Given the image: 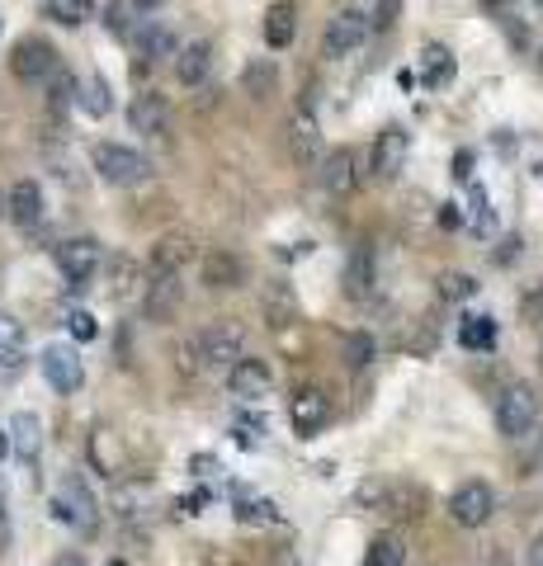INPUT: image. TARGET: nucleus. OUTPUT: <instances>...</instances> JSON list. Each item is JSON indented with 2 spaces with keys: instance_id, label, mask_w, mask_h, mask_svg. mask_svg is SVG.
<instances>
[{
  "instance_id": "nucleus-1",
  "label": "nucleus",
  "mask_w": 543,
  "mask_h": 566,
  "mask_svg": "<svg viewBox=\"0 0 543 566\" xmlns=\"http://www.w3.org/2000/svg\"><path fill=\"white\" fill-rule=\"evenodd\" d=\"M189 340H195L203 374H213V368H232L241 354H247V331H241L237 322H213V326H203L199 335H189Z\"/></svg>"
},
{
  "instance_id": "nucleus-2",
  "label": "nucleus",
  "mask_w": 543,
  "mask_h": 566,
  "mask_svg": "<svg viewBox=\"0 0 543 566\" xmlns=\"http://www.w3.org/2000/svg\"><path fill=\"white\" fill-rule=\"evenodd\" d=\"M95 170H100V180H109L118 189H137V185L152 180V161L143 151L124 147V142H100L95 147Z\"/></svg>"
},
{
  "instance_id": "nucleus-3",
  "label": "nucleus",
  "mask_w": 543,
  "mask_h": 566,
  "mask_svg": "<svg viewBox=\"0 0 543 566\" xmlns=\"http://www.w3.org/2000/svg\"><path fill=\"white\" fill-rule=\"evenodd\" d=\"M539 416H543V401H539V392L530 382H515L497 397V430L505 439H524L539 424Z\"/></svg>"
},
{
  "instance_id": "nucleus-4",
  "label": "nucleus",
  "mask_w": 543,
  "mask_h": 566,
  "mask_svg": "<svg viewBox=\"0 0 543 566\" xmlns=\"http://www.w3.org/2000/svg\"><path fill=\"white\" fill-rule=\"evenodd\" d=\"M52 520L66 524V528H76V534H95L100 505H95V495L85 491L81 476H66V482H62L58 501H52Z\"/></svg>"
},
{
  "instance_id": "nucleus-5",
  "label": "nucleus",
  "mask_w": 543,
  "mask_h": 566,
  "mask_svg": "<svg viewBox=\"0 0 543 566\" xmlns=\"http://www.w3.org/2000/svg\"><path fill=\"white\" fill-rule=\"evenodd\" d=\"M492 515H497V491L487 482H463L449 495V520L459 528H482Z\"/></svg>"
},
{
  "instance_id": "nucleus-6",
  "label": "nucleus",
  "mask_w": 543,
  "mask_h": 566,
  "mask_svg": "<svg viewBox=\"0 0 543 566\" xmlns=\"http://www.w3.org/2000/svg\"><path fill=\"white\" fill-rule=\"evenodd\" d=\"M100 264H104V251H100L95 237H76V241H62L58 245V270L66 274L72 289H85V283L100 274Z\"/></svg>"
},
{
  "instance_id": "nucleus-7",
  "label": "nucleus",
  "mask_w": 543,
  "mask_h": 566,
  "mask_svg": "<svg viewBox=\"0 0 543 566\" xmlns=\"http://www.w3.org/2000/svg\"><path fill=\"white\" fill-rule=\"evenodd\" d=\"M326 420H331V397L322 387H297L289 397V424L297 439H312L317 430H326Z\"/></svg>"
},
{
  "instance_id": "nucleus-8",
  "label": "nucleus",
  "mask_w": 543,
  "mask_h": 566,
  "mask_svg": "<svg viewBox=\"0 0 543 566\" xmlns=\"http://www.w3.org/2000/svg\"><path fill=\"white\" fill-rule=\"evenodd\" d=\"M39 364H43V378H48L52 392H62V397L81 392V382H85V364H81V354H76L72 345H48Z\"/></svg>"
},
{
  "instance_id": "nucleus-9",
  "label": "nucleus",
  "mask_w": 543,
  "mask_h": 566,
  "mask_svg": "<svg viewBox=\"0 0 543 566\" xmlns=\"http://www.w3.org/2000/svg\"><path fill=\"white\" fill-rule=\"evenodd\" d=\"M289 156L297 166H317L322 161V123L312 114V104L303 99L289 118Z\"/></svg>"
},
{
  "instance_id": "nucleus-10",
  "label": "nucleus",
  "mask_w": 543,
  "mask_h": 566,
  "mask_svg": "<svg viewBox=\"0 0 543 566\" xmlns=\"http://www.w3.org/2000/svg\"><path fill=\"white\" fill-rule=\"evenodd\" d=\"M10 71H14V76H20L24 85L52 81V71H58V48L43 43V39H24V43H14V52H10Z\"/></svg>"
},
{
  "instance_id": "nucleus-11",
  "label": "nucleus",
  "mask_w": 543,
  "mask_h": 566,
  "mask_svg": "<svg viewBox=\"0 0 543 566\" xmlns=\"http://www.w3.org/2000/svg\"><path fill=\"white\" fill-rule=\"evenodd\" d=\"M180 303H185V283H180V274H156V270H152V283L143 289V312H147V322H156V326L175 322Z\"/></svg>"
},
{
  "instance_id": "nucleus-12",
  "label": "nucleus",
  "mask_w": 543,
  "mask_h": 566,
  "mask_svg": "<svg viewBox=\"0 0 543 566\" xmlns=\"http://www.w3.org/2000/svg\"><path fill=\"white\" fill-rule=\"evenodd\" d=\"M359 151L355 147H336V151H326L322 161H317V180H322V189L326 193H355V185H359Z\"/></svg>"
},
{
  "instance_id": "nucleus-13",
  "label": "nucleus",
  "mask_w": 543,
  "mask_h": 566,
  "mask_svg": "<svg viewBox=\"0 0 543 566\" xmlns=\"http://www.w3.org/2000/svg\"><path fill=\"white\" fill-rule=\"evenodd\" d=\"M407 151H411V133L407 128H383L374 137V156H369V170H374V180H397V170L401 161H407Z\"/></svg>"
},
{
  "instance_id": "nucleus-14",
  "label": "nucleus",
  "mask_w": 543,
  "mask_h": 566,
  "mask_svg": "<svg viewBox=\"0 0 543 566\" xmlns=\"http://www.w3.org/2000/svg\"><path fill=\"white\" fill-rule=\"evenodd\" d=\"M270 387H274V374H270V364L265 359H247V354H241V359L227 368V392L232 397H241V401H255V397H270Z\"/></svg>"
},
{
  "instance_id": "nucleus-15",
  "label": "nucleus",
  "mask_w": 543,
  "mask_h": 566,
  "mask_svg": "<svg viewBox=\"0 0 543 566\" xmlns=\"http://www.w3.org/2000/svg\"><path fill=\"white\" fill-rule=\"evenodd\" d=\"M364 33H369V14H359V10H341L336 20L326 24V39H322V52L326 57H349L359 43H364Z\"/></svg>"
},
{
  "instance_id": "nucleus-16",
  "label": "nucleus",
  "mask_w": 543,
  "mask_h": 566,
  "mask_svg": "<svg viewBox=\"0 0 543 566\" xmlns=\"http://www.w3.org/2000/svg\"><path fill=\"white\" fill-rule=\"evenodd\" d=\"M128 123H133V133H143V137H166V128H170V104H166V95L143 91V95L128 104Z\"/></svg>"
},
{
  "instance_id": "nucleus-17",
  "label": "nucleus",
  "mask_w": 543,
  "mask_h": 566,
  "mask_svg": "<svg viewBox=\"0 0 543 566\" xmlns=\"http://www.w3.org/2000/svg\"><path fill=\"white\" fill-rule=\"evenodd\" d=\"M208 71H213V43L208 39H195V43H185V48H175V81L180 85H203L208 81Z\"/></svg>"
},
{
  "instance_id": "nucleus-18",
  "label": "nucleus",
  "mask_w": 543,
  "mask_h": 566,
  "mask_svg": "<svg viewBox=\"0 0 543 566\" xmlns=\"http://www.w3.org/2000/svg\"><path fill=\"white\" fill-rule=\"evenodd\" d=\"M189 260H195V241H189V232H166L152 245V270L156 274H180Z\"/></svg>"
},
{
  "instance_id": "nucleus-19",
  "label": "nucleus",
  "mask_w": 543,
  "mask_h": 566,
  "mask_svg": "<svg viewBox=\"0 0 543 566\" xmlns=\"http://www.w3.org/2000/svg\"><path fill=\"white\" fill-rule=\"evenodd\" d=\"M6 212H10V222H20V227H39V218H43V189L33 180H14L10 193H6Z\"/></svg>"
},
{
  "instance_id": "nucleus-20",
  "label": "nucleus",
  "mask_w": 543,
  "mask_h": 566,
  "mask_svg": "<svg viewBox=\"0 0 543 566\" xmlns=\"http://www.w3.org/2000/svg\"><path fill=\"white\" fill-rule=\"evenodd\" d=\"M203 283L218 293H232L247 283V264H241L232 251H213V255H203Z\"/></svg>"
},
{
  "instance_id": "nucleus-21",
  "label": "nucleus",
  "mask_w": 543,
  "mask_h": 566,
  "mask_svg": "<svg viewBox=\"0 0 543 566\" xmlns=\"http://www.w3.org/2000/svg\"><path fill=\"white\" fill-rule=\"evenodd\" d=\"M10 449L20 453L24 463H39V453H43V420L33 411H20L10 420Z\"/></svg>"
},
{
  "instance_id": "nucleus-22",
  "label": "nucleus",
  "mask_w": 543,
  "mask_h": 566,
  "mask_svg": "<svg viewBox=\"0 0 543 566\" xmlns=\"http://www.w3.org/2000/svg\"><path fill=\"white\" fill-rule=\"evenodd\" d=\"M293 39H297V10L289 0H279V6L265 10V43L274 52H284V48H293Z\"/></svg>"
},
{
  "instance_id": "nucleus-23",
  "label": "nucleus",
  "mask_w": 543,
  "mask_h": 566,
  "mask_svg": "<svg viewBox=\"0 0 543 566\" xmlns=\"http://www.w3.org/2000/svg\"><path fill=\"white\" fill-rule=\"evenodd\" d=\"M260 312H265V326H289L297 316V297L289 283H265V297H260Z\"/></svg>"
},
{
  "instance_id": "nucleus-24",
  "label": "nucleus",
  "mask_w": 543,
  "mask_h": 566,
  "mask_svg": "<svg viewBox=\"0 0 543 566\" xmlns=\"http://www.w3.org/2000/svg\"><path fill=\"white\" fill-rule=\"evenodd\" d=\"M279 85V71L270 57H251L247 66H241V91H247L251 99H270Z\"/></svg>"
},
{
  "instance_id": "nucleus-25",
  "label": "nucleus",
  "mask_w": 543,
  "mask_h": 566,
  "mask_svg": "<svg viewBox=\"0 0 543 566\" xmlns=\"http://www.w3.org/2000/svg\"><path fill=\"white\" fill-rule=\"evenodd\" d=\"M137 52H143L147 62H161V57H175V33L161 29V24H137Z\"/></svg>"
},
{
  "instance_id": "nucleus-26",
  "label": "nucleus",
  "mask_w": 543,
  "mask_h": 566,
  "mask_svg": "<svg viewBox=\"0 0 543 566\" xmlns=\"http://www.w3.org/2000/svg\"><path fill=\"white\" fill-rule=\"evenodd\" d=\"M91 463H95V472H104V476H118V472H124V453H118V444H114L109 430H95V434H91Z\"/></svg>"
},
{
  "instance_id": "nucleus-27",
  "label": "nucleus",
  "mask_w": 543,
  "mask_h": 566,
  "mask_svg": "<svg viewBox=\"0 0 543 566\" xmlns=\"http://www.w3.org/2000/svg\"><path fill=\"white\" fill-rule=\"evenodd\" d=\"M76 104H81V109L91 114V118H104V114L114 109V99H109V81H104V76H91L85 85H76Z\"/></svg>"
},
{
  "instance_id": "nucleus-28",
  "label": "nucleus",
  "mask_w": 543,
  "mask_h": 566,
  "mask_svg": "<svg viewBox=\"0 0 543 566\" xmlns=\"http://www.w3.org/2000/svg\"><path fill=\"white\" fill-rule=\"evenodd\" d=\"M95 14V0H48V20L62 29H81Z\"/></svg>"
},
{
  "instance_id": "nucleus-29",
  "label": "nucleus",
  "mask_w": 543,
  "mask_h": 566,
  "mask_svg": "<svg viewBox=\"0 0 543 566\" xmlns=\"http://www.w3.org/2000/svg\"><path fill=\"white\" fill-rule=\"evenodd\" d=\"M364 566H407V543L397 534H378L364 553Z\"/></svg>"
},
{
  "instance_id": "nucleus-30",
  "label": "nucleus",
  "mask_w": 543,
  "mask_h": 566,
  "mask_svg": "<svg viewBox=\"0 0 543 566\" xmlns=\"http://www.w3.org/2000/svg\"><path fill=\"white\" fill-rule=\"evenodd\" d=\"M24 359V326L0 312V368H14Z\"/></svg>"
},
{
  "instance_id": "nucleus-31",
  "label": "nucleus",
  "mask_w": 543,
  "mask_h": 566,
  "mask_svg": "<svg viewBox=\"0 0 543 566\" xmlns=\"http://www.w3.org/2000/svg\"><path fill=\"white\" fill-rule=\"evenodd\" d=\"M435 293H440V303H468L472 293H478V279L463 274V270H449L435 279Z\"/></svg>"
},
{
  "instance_id": "nucleus-32",
  "label": "nucleus",
  "mask_w": 543,
  "mask_h": 566,
  "mask_svg": "<svg viewBox=\"0 0 543 566\" xmlns=\"http://www.w3.org/2000/svg\"><path fill=\"white\" fill-rule=\"evenodd\" d=\"M459 340H463V349H492L497 345V322L492 316H468Z\"/></svg>"
},
{
  "instance_id": "nucleus-33",
  "label": "nucleus",
  "mask_w": 543,
  "mask_h": 566,
  "mask_svg": "<svg viewBox=\"0 0 543 566\" xmlns=\"http://www.w3.org/2000/svg\"><path fill=\"white\" fill-rule=\"evenodd\" d=\"M104 29H109L114 39H133V33H137L133 6H124V0H114V6H104Z\"/></svg>"
},
{
  "instance_id": "nucleus-34",
  "label": "nucleus",
  "mask_w": 543,
  "mask_h": 566,
  "mask_svg": "<svg viewBox=\"0 0 543 566\" xmlns=\"http://www.w3.org/2000/svg\"><path fill=\"white\" fill-rule=\"evenodd\" d=\"M426 81L430 85H445V81H453V57H449V52L445 48H426Z\"/></svg>"
},
{
  "instance_id": "nucleus-35",
  "label": "nucleus",
  "mask_w": 543,
  "mask_h": 566,
  "mask_svg": "<svg viewBox=\"0 0 543 566\" xmlns=\"http://www.w3.org/2000/svg\"><path fill=\"white\" fill-rule=\"evenodd\" d=\"M237 520L241 524H279V510L270 501H247V495H241V501H237Z\"/></svg>"
},
{
  "instance_id": "nucleus-36",
  "label": "nucleus",
  "mask_w": 543,
  "mask_h": 566,
  "mask_svg": "<svg viewBox=\"0 0 543 566\" xmlns=\"http://www.w3.org/2000/svg\"><path fill=\"white\" fill-rule=\"evenodd\" d=\"M374 335H364V331H355L345 340V359H349V368H364V364H374Z\"/></svg>"
},
{
  "instance_id": "nucleus-37",
  "label": "nucleus",
  "mask_w": 543,
  "mask_h": 566,
  "mask_svg": "<svg viewBox=\"0 0 543 566\" xmlns=\"http://www.w3.org/2000/svg\"><path fill=\"white\" fill-rule=\"evenodd\" d=\"M66 331H72V335H76V340H81V345H91V340H95V335H100V322H95V316H91V312H81V307H76L72 316H66Z\"/></svg>"
},
{
  "instance_id": "nucleus-38",
  "label": "nucleus",
  "mask_w": 543,
  "mask_h": 566,
  "mask_svg": "<svg viewBox=\"0 0 543 566\" xmlns=\"http://www.w3.org/2000/svg\"><path fill=\"white\" fill-rule=\"evenodd\" d=\"M397 20H401V0H378V10L369 14L374 29H393Z\"/></svg>"
},
{
  "instance_id": "nucleus-39",
  "label": "nucleus",
  "mask_w": 543,
  "mask_h": 566,
  "mask_svg": "<svg viewBox=\"0 0 543 566\" xmlns=\"http://www.w3.org/2000/svg\"><path fill=\"white\" fill-rule=\"evenodd\" d=\"M472 227H478L482 237L492 232V212H487V193H482V185L472 189Z\"/></svg>"
},
{
  "instance_id": "nucleus-40",
  "label": "nucleus",
  "mask_w": 543,
  "mask_h": 566,
  "mask_svg": "<svg viewBox=\"0 0 543 566\" xmlns=\"http://www.w3.org/2000/svg\"><path fill=\"white\" fill-rule=\"evenodd\" d=\"M270 566H297V557H293V547H274V557H270Z\"/></svg>"
},
{
  "instance_id": "nucleus-41",
  "label": "nucleus",
  "mask_w": 543,
  "mask_h": 566,
  "mask_svg": "<svg viewBox=\"0 0 543 566\" xmlns=\"http://www.w3.org/2000/svg\"><path fill=\"white\" fill-rule=\"evenodd\" d=\"M530 566H543V528H539L534 543H530Z\"/></svg>"
},
{
  "instance_id": "nucleus-42",
  "label": "nucleus",
  "mask_w": 543,
  "mask_h": 566,
  "mask_svg": "<svg viewBox=\"0 0 543 566\" xmlns=\"http://www.w3.org/2000/svg\"><path fill=\"white\" fill-rule=\"evenodd\" d=\"M52 566H91V562H85V557H76V553H66V557H58Z\"/></svg>"
},
{
  "instance_id": "nucleus-43",
  "label": "nucleus",
  "mask_w": 543,
  "mask_h": 566,
  "mask_svg": "<svg viewBox=\"0 0 543 566\" xmlns=\"http://www.w3.org/2000/svg\"><path fill=\"white\" fill-rule=\"evenodd\" d=\"M128 6H133V10H156L161 0H128Z\"/></svg>"
},
{
  "instance_id": "nucleus-44",
  "label": "nucleus",
  "mask_w": 543,
  "mask_h": 566,
  "mask_svg": "<svg viewBox=\"0 0 543 566\" xmlns=\"http://www.w3.org/2000/svg\"><path fill=\"white\" fill-rule=\"evenodd\" d=\"M10 453V439H6V430H0V458H6Z\"/></svg>"
},
{
  "instance_id": "nucleus-45",
  "label": "nucleus",
  "mask_w": 543,
  "mask_h": 566,
  "mask_svg": "<svg viewBox=\"0 0 543 566\" xmlns=\"http://www.w3.org/2000/svg\"><path fill=\"white\" fill-rule=\"evenodd\" d=\"M104 566H128V562H124V557H114V562H104Z\"/></svg>"
},
{
  "instance_id": "nucleus-46",
  "label": "nucleus",
  "mask_w": 543,
  "mask_h": 566,
  "mask_svg": "<svg viewBox=\"0 0 543 566\" xmlns=\"http://www.w3.org/2000/svg\"><path fill=\"white\" fill-rule=\"evenodd\" d=\"M0 212H6V193H0Z\"/></svg>"
},
{
  "instance_id": "nucleus-47",
  "label": "nucleus",
  "mask_w": 543,
  "mask_h": 566,
  "mask_svg": "<svg viewBox=\"0 0 543 566\" xmlns=\"http://www.w3.org/2000/svg\"><path fill=\"white\" fill-rule=\"evenodd\" d=\"M492 566H501V562H492Z\"/></svg>"
}]
</instances>
